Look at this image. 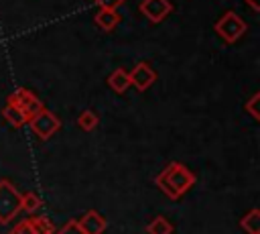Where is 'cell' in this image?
Segmentation results:
<instances>
[{"mask_svg": "<svg viewBox=\"0 0 260 234\" xmlns=\"http://www.w3.org/2000/svg\"><path fill=\"white\" fill-rule=\"evenodd\" d=\"M213 31L217 33V37L223 43L232 45V43H236L248 31V24H246V20L240 14H236L234 10H228V12H223L217 18V22L213 24Z\"/></svg>", "mask_w": 260, "mask_h": 234, "instance_id": "2", "label": "cell"}, {"mask_svg": "<svg viewBox=\"0 0 260 234\" xmlns=\"http://www.w3.org/2000/svg\"><path fill=\"white\" fill-rule=\"evenodd\" d=\"M53 234H85L81 228H79V224H77V220H69L61 230H55Z\"/></svg>", "mask_w": 260, "mask_h": 234, "instance_id": "18", "label": "cell"}, {"mask_svg": "<svg viewBox=\"0 0 260 234\" xmlns=\"http://www.w3.org/2000/svg\"><path fill=\"white\" fill-rule=\"evenodd\" d=\"M28 126H30V130H32L41 140H49V138L61 128V120H59V116H57L55 112L43 108V110H39L35 116L28 118Z\"/></svg>", "mask_w": 260, "mask_h": 234, "instance_id": "4", "label": "cell"}, {"mask_svg": "<svg viewBox=\"0 0 260 234\" xmlns=\"http://www.w3.org/2000/svg\"><path fill=\"white\" fill-rule=\"evenodd\" d=\"M108 85H110L112 92H116V94H124V92L132 85V83H130V75H128V71H126L124 67L114 69V71L108 75Z\"/></svg>", "mask_w": 260, "mask_h": 234, "instance_id": "10", "label": "cell"}, {"mask_svg": "<svg viewBox=\"0 0 260 234\" xmlns=\"http://www.w3.org/2000/svg\"><path fill=\"white\" fill-rule=\"evenodd\" d=\"M2 116H4V120H6L10 126H14V128H20V126H24V124L28 122V116H26L18 106H14V104H6L4 110H2Z\"/></svg>", "mask_w": 260, "mask_h": 234, "instance_id": "11", "label": "cell"}, {"mask_svg": "<svg viewBox=\"0 0 260 234\" xmlns=\"http://www.w3.org/2000/svg\"><path fill=\"white\" fill-rule=\"evenodd\" d=\"M122 16L118 14V8H100L93 16V22L98 24V28H102L104 33H110L114 31L118 24H120Z\"/></svg>", "mask_w": 260, "mask_h": 234, "instance_id": "9", "label": "cell"}, {"mask_svg": "<svg viewBox=\"0 0 260 234\" xmlns=\"http://www.w3.org/2000/svg\"><path fill=\"white\" fill-rule=\"evenodd\" d=\"M91 2H95L100 8H118V6H122L126 0H91Z\"/></svg>", "mask_w": 260, "mask_h": 234, "instance_id": "20", "label": "cell"}, {"mask_svg": "<svg viewBox=\"0 0 260 234\" xmlns=\"http://www.w3.org/2000/svg\"><path fill=\"white\" fill-rule=\"evenodd\" d=\"M8 234H32V228H30L28 220H20L16 226H12V228H10V232H8Z\"/></svg>", "mask_w": 260, "mask_h": 234, "instance_id": "19", "label": "cell"}, {"mask_svg": "<svg viewBox=\"0 0 260 234\" xmlns=\"http://www.w3.org/2000/svg\"><path fill=\"white\" fill-rule=\"evenodd\" d=\"M41 206H43V199L39 193H35V191L20 193V212H35Z\"/></svg>", "mask_w": 260, "mask_h": 234, "instance_id": "15", "label": "cell"}, {"mask_svg": "<svg viewBox=\"0 0 260 234\" xmlns=\"http://www.w3.org/2000/svg\"><path fill=\"white\" fill-rule=\"evenodd\" d=\"M240 228L246 234H260V210L252 208L248 214L240 218Z\"/></svg>", "mask_w": 260, "mask_h": 234, "instance_id": "12", "label": "cell"}, {"mask_svg": "<svg viewBox=\"0 0 260 234\" xmlns=\"http://www.w3.org/2000/svg\"><path fill=\"white\" fill-rule=\"evenodd\" d=\"M258 100H260V94H252V98L244 104V108H246V112L258 122L260 120V112H258Z\"/></svg>", "mask_w": 260, "mask_h": 234, "instance_id": "17", "label": "cell"}, {"mask_svg": "<svg viewBox=\"0 0 260 234\" xmlns=\"http://www.w3.org/2000/svg\"><path fill=\"white\" fill-rule=\"evenodd\" d=\"M98 124H100V118H98V114H95L93 110H83V112L77 116V126H79L81 130H85V132H91Z\"/></svg>", "mask_w": 260, "mask_h": 234, "instance_id": "16", "label": "cell"}, {"mask_svg": "<svg viewBox=\"0 0 260 234\" xmlns=\"http://www.w3.org/2000/svg\"><path fill=\"white\" fill-rule=\"evenodd\" d=\"M28 224H30V228H32V234H53V232H55V226H53V222H51L47 216L28 218Z\"/></svg>", "mask_w": 260, "mask_h": 234, "instance_id": "14", "label": "cell"}, {"mask_svg": "<svg viewBox=\"0 0 260 234\" xmlns=\"http://www.w3.org/2000/svg\"><path fill=\"white\" fill-rule=\"evenodd\" d=\"M244 2H246L254 12H260V0H244Z\"/></svg>", "mask_w": 260, "mask_h": 234, "instance_id": "21", "label": "cell"}, {"mask_svg": "<svg viewBox=\"0 0 260 234\" xmlns=\"http://www.w3.org/2000/svg\"><path fill=\"white\" fill-rule=\"evenodd\" d=\"M20 212V191L8 181H0V224H10Z\"/></svg>", "mask_w": 260, "mask_h": 234, "instance_id": "3", "label": "cell"}, {"mask_svg": "<svg viewBox=\"0 0 260 234\" xmlns=\"http://www.w3.org/2000/svg\"><path fill=\"white\" fill-rule=\"evenodd\" d=\"M138 8L150 22L158 24L173 12V2L171 0H142Z\"/></svg>", "mask_w": 260, "mask_h": 234, "instance_id": "6", "label": "cell"}, {"mask_svg": "<svg viewBox=\"0 0 260 234\" xmlns=\"http://www.w3.org/2000/svg\"><path fill=\"white\" fill-rule=\"evenodd\" d=\"M173 232H175V226L165 216H154L146 226V234H173Z\"/></svg>", "mask_w": 260, "mask_h": 234, "instance_id": "13", "label": "cell"}, {"mask_svg": "<svg viewBox=\"0 0 260 234\" xmlns=\"http://www.w3.org/2000/svg\"><path fill=\"white\" fill-rule=\"evenodd\" d=\"M6 104H14V106H18L28 118L30 116H35L39 110H43L45 106H43V102L39 100V96L35 94V92H30L28 87H16L10 96H8V100H6Z\"/></svg>", "mask_w": 260, "mask_h": 234, "instance_id": "5", "label": "cell"}, {"mask_svg": "<svg viewBox=\"0 0 260 234\" xmlns=\"http://www.w3.org/2000/svg\"><path fill=\"white\" fill-rule=\"evenodd\" d=\"M77 224L85 234H104L108 228V220L95 210H87L81 220H77Z\"/></svg>", "mask_w": 260, "mask_h": 234, "instance_id": "8", "label": "cell"}, {"mask_svg": "<svg viewBox=\"0 0 260 234\" xmlns=\"http://www.w3.org/2000/svg\"><path fill=\"white\" fill-rule=\"evenodd\" d=\"M128 75H130V83H132L138 92H146V90L154 83V79H156L154 69H152L148 63H144V61L136 63L134 69H132Z\"/></svg>", "mask_w": 260, "mask_h": 234, "instance_id": "7", "label": "cell"}, {"mask_svg": "<svg viewBox=\"0 0 260 234\" xmlns=\"http://www.w3.org/2000/svg\"><path fill=\"white\" fill-rule=\"evenodd\" d=\"M197 177L179 161H171L156 177L154 183L156 187L169 197V199H179L183 197L193 185H195Z\"/></svg>", "mask_w": 260, "mask_h": 234, "instance_id": "1", "label": "cell"}]
</instances>
